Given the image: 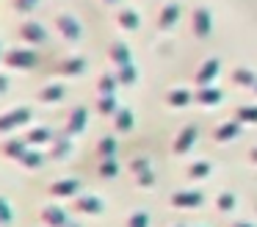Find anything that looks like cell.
Segmentation results:
<instances>
[{
  "instance_id": "6da1fadb",
  "label": "cell",
  "mask_w": 257,
  "mask_h": 227,
  "mask_svg": "<svg viewBox=\"0 0 257 227\" xmlns=\"http://www.w3.org/2000/svg\"><path fill=\"white\" fill-rule=\"evenodd\" d=\"M28 119H31V108H28V105H17V108L0 114V133L17 130V127H23Z\"/></svg>"
},
{
  "instance_id": "7a4b0ae2",
  "label": "cell",
  "mask_w": 257,
  "mask_h": 227,
  "mask_svg": "<svg viewBox=\"0 0 257 227\" xmlns=\"http://www.w3.org/2000/svg\"><path fill=\"white\" fill-rule=\"evenodd\" d=\"M36 58H39V55H36L31 47H14V50H9V53L3 55L6 66H12V69H31V66L36 64Z\"/></svg>"
},
{
  "instance_id": "3957f363",
  "label": "cell",
  "mask_w": 257,
  "mask_h": 227,
  "mask_svg": "<svg viewBox=\"0 0 257 227\" xmlns=\"http://www.w3.org/2000/svg\"><path fill=\"white\" fill-rule=\"evenodd\" d=\"M56 28L67 42H80V36H83V28H80L78 17H72V14H58L56 17Z\"/></svg>"
},
{
  "instance_id": "277c9868",
  "label": "cell",
  "mask_w": 257,
  "mask_h": 227,
  "mask_svg": "<svg viewBox=\"0 0 257 227\" xmlns=\"http://www.w3.org/2000/svg\"><path fill=\"white\" fill-rule=\"evenodd\" d=\"M20 36H23L28 44H42L47 39V31H45V25H42V22L28 20V22H23V25H20Z\"/></svg>"
},
{
  "instance_id": "5b68a950",
  "label": "cell",
  "mask_w": 257,
  "mask_h": 227,
  "mask_svg": "<svg viewBox=\"0 0 257 227\" xmlns=\"http://www.w3.org/2000/svg\"><path fill=\"white\" fill-rule=\"evenodd\" d=\"M191 25H194V33L196 36H207L213 28V17L210 11L205 9V6H196L194 9V17H191Z\"/></svg>"
},
{
  "instance_id": "8992f818",
  "label": "cell",
  "mask_w": 257,
  "mask_h": 227,
  "mask_svg": "<svg viewBox=\"0 0 257 227\" xmlns=\"http://www.w3.org/2000/svg\"><path fill=\"white\" fill-rule=\"evenodd\" d=\"M31 149V144L25 141V138H9V141H3V155L6 158H14V161H23V155Z\"/></svg>"
},
{
  "instance_id": "52a82bcc",
  "label": "cell",
  "mask_w": 257,
  "mask_h": 227,
  "mask_svg": "<svg viewBox=\"0 0 257 227\" xmlns=\"http://www.w3.org/2000/svg\"><path fill=\"white\" fill-rule=\"evenodd\" d=\"M86 116H89V114H86L83 105H78V108L69 111V119H67V133H69V136H75V133L83 130V127H86Z\"/></svg>"
},
{
  "instance_id": "ba28073f",
  "label": "cell",
  "mask_w": 257,
  "mask_h": 227,
  "mask_svg": "<svg viewBox=\"0 0 257 227\" xmlns=\"http://www.w3.org/2000/svg\"><path fill=\"white\" fill-rule=\"evenodd\" d=\"M180 17V3H166L161 9V17H158V28H163V31H166V28H172L174 25V20H177Z\"/></svg>"
},
{
  "instance_id": "9c48e42d",
  "label": "cell",
  "mask_w": 257,
  "mask_h": 227,
  "mask_svg": "<svg viewBox=\"0 0 257 227\" xmlns=\"http://www.w3.org/2000/svg\"><path fill=\"white\" fill-rule=\"evenodd\" d=\"M42 221H45V224H50V227H61L64 221H67V213H64L58 205H47V208L42 210Z\"/></svg>"
},
{
  "instance_id": "30bf717a",
  "label": "cell",
  "mask_w": 257,
  "mask_h": 227,
  "mask_svg": "<svg viewBox=\"0 0 257 227\" xmlns=\"http://www.w3.org/2000/svg\"><path fill=\"white\" fill-rule=\"evenodd\" d=\"M50 194L53 197H69V194H78V180L67 177V180H56L50 186Z\"/></svg>"
},
{
  "instance_id": "8fae6325",
  "label": "cell",
  "mask_w": 257,
  "mask_h": 227,
  "mask_svg": "<svg viewBox=\"0 0 257 227\" xmlns=\"http://www.w3.org/2000/svg\"><path fill=\"white\" fill-rule=\"evenodd\" d=\"M36 97H39L42 103H58V100L64 97V86H61V83H47L45 89H39Z\"/></svg>"
},
{
  "instance_id": "7c38bea8",
  "label": "cell",
  "mask_w": 257,
  "mask_h": 227,
  "mask_svg": "<svg viewBox=\"0 0 257 227\" xmlns=\"http://www.w3.org/2000/svg\"><path fill=\"white\" fill-rule=\"evenodd\" d=\"M50 138H53L50 127H45V125H42V127H34V130H31L28 136H25V141H28L31 147H36V144H47Z\"/></svg>"
},
{
  "instance_id": "4fadbf2b",
  "label": "cell",
  "mask_w": 257,
  "mask_h": 227,
  "mask_svg": "<svg viewBox=\"0 0 257 227\" xmlns=\"http://www.w3.org/2000/svg\"><path fill=\"white\" fill-rule=\"evenodd\" d=\"M116 20H119V25H122L124 31H136V28H139V14H136L133 9H122L116 14Z\"/></svg>"
},
{
  "instance_id": "5bb4252c",
  "label": "cell",
  "mask_w": 257,
  "mask_h": 227,
  "mask_svg": "<svg viewBox=\"0 0 257 227\" xmlns=\"http://www.w3.org/2000/svg\"><path fill=\"white\" fill-rule=\"evenodd\" d=\"M111 61H116L119 66H127L130 64V50L124 47L122 42H113L111 44Z\"/></svg>"
},
{
  "instance_id": "9a60e30c",
  "label": "cell",
  "mask_w": 257,
  "mask_h": 227,
  "mask_svg": "<svg viewBox=\"0 0 257 227\" xmlns=\"http://www.w3.org/2000/svg\"><path fill=\"white\" fill-rule=\"evenodd\" d=\"M50 144H53V147H50V158H67L69 149H72V141H69L67 136L56 138V141H50Z\"/></svg>"
},
{
  "instance_id": "2e32d148",
  "label": "cell",
  "mask_w": 257,
  "mask_h": 227,
  "mask_svg": "<svg viewBox=\"0 0 257 227\" xmlns=\"http://www.w3.org/2000/svg\"><path fill=\"white\" fill-rule=\"evenodd\" d=\"M83 69H86V61L83 58H67V61H61V72H64V75H80Z\"/></svg>"
},
{
  "instance_id": "e0dca14e",
  "label": "cell",
  "mask_w": 257,
  "mask_h": 227,
  "mask_svg": "<svg viewBox=\"0 0 257 227\" xmlns=\"http://www.w3.org/2000/svg\"><path fill=\"white\" fill-rule=\"evenodd\" d=\"M20 164H23L25 169H39V166L45 164V155L36 153V149H28V153L23 155V161H20Z\"/></svg>"
},
{
  "instance_id": "ac0fdd59",
  "label": "cell",
  "mask_w": 257,
  "mask_h": 227,
  "mask_svg": "<svg viewBox=\"0 0 257 227\" xmlns=\"http://www.w3.org/2000/svg\"><path fill=\"white\" fill-rule=\"evenodd\" d=\"M14 221V210H12V202L6 197H0V227H9Z\"/></svg>"
},
{
  "instance_id": "d6986e66",
  "label": "cell",
  "mask_w": 257,
  "mask_h": 227,
  "mask_svg": "<svg viewBox=\"0 0 257 227\" xmlns=\"http://www.w3.org/2000/svg\"><path fill=\"white\" fill-rule=\"evenodd\" d=\"M216 69H218V61H216V58H210V61H207V64L199 69V75H196V81H199V83L210 81V78L216 75Z\"/></svg>"
},
{
  "instance_id": "ffe728a7",
  "label": "cell",
  "mask_w": 257,
  "mask_h": 227,
  "mask_svg": "<svg viewBox=\"0 0 257 227\" xmlns=\"http://www.w3.org/2000/svg\"><path fill=\"white\" fill-rule=\"evenodd\" d=\"M78 210H86V213H97V210H100V199H94V197L78 199Z\"/></svg>"
},
{
  "instance_id": "44dd1931",
  "label": "cell",
  "mask_w": 257,
  "mask_h": 227,
  "mask_svg": "<svg viewBox=\"0 0 257 227\" xmlns=\"http://www.w3.org/2000/svg\"><path fill=\"white\" fill-rule=\"evenodd\" d=\"M97 108H100V114H113V108H116V100H113V94H105V97H100Z\"/></svg>"
},
{
  "instance_id": "7402d4cb",
  "label": "cell",
  "mask_w": 257,
  "mask_h": 227,
  "mask_svg": "<svg viewBox=\"0 0 257 227\" xmlns=\"http://www.w3.org/2000/svg\"><path fill=\"white\" fill-rule=\"evenodd\" d=\"M130 125H133V114H130V111H119L116 114V127L119 130H130Z\"/></svg>"
},
{
  "instance_id": "603a6c76",
  "label": "cell",
  "mask_w": 257,
  "mask_h": 227,
  "mask_svg": "<svg viewBox=\"0 0 257 227\" xmlns=\"http://www.w3.org/2000/svg\"><path fill=\"white\" fill-rule=\"evenodd\" d=\"M113 86H116V78H111V75H102V78H100V97H105V94H111V92H113Z\"/></svg>"
},
{
  "instance_id": "cb8c5ba5",
  "label": "cell",
  "mask_w": 257,
  "mask_h": 227,
  "mask_svg": "<svg viewBox=\"0 0 257 227\" xmlns=\"http://www.w3.org/2000/svg\"><path fill=\"white\" fill-rule=\"evenodd\" d=\"M36 6H39V0H14V11H20V14H25V11H34Z\"/></svg>"
},
{
  "instance_id": "d4e9b609",
  "label": "cell",
  "mask_w": 257,
  "mask_h": 227,
  "mask_svg": "<svg viewBox=\"0 0 257 227\" xmlns=\"http://www.w3.org/2000/svg\"><path fill=\"white\" fill-rule=\"evenodd\" d=\"M235 81L238 83H257V78H254V72H246V69H235Z\"/></svg>"
},
{
  "instance_id": "484cf974",
  "label": "cell",
  "mask_w": 257,
  "mask_h": 227,
  "mask_svg": "<svg viewBox=\"0 0 257 227\" xmlns=\"http://www.w3.org/2000/svg\"><path fill=\"white\" fill-rule=\"evenodd\" d=\"M169 103H172V105L188 103V92H180V89H177V92H172V94H169Z\"/></svg>"
},
{
  "instance_id": "4316f807",
  "label": "cell",
  "mask_w": 257,
  "mask_h": 227,
  "mask_svg": "<svg viewBox=\"0 0 257 227\" xmlns=\"http://www.w3.org/2000/svg\"><path fill=\"white\" fill-rule=\"evenodd\" d=\"M100 175H105V177H111V175H116V164H113V158H108V161H102V166H100Z\"/></svg>"
},
{
  "instance_id": "83f0119b",
  "label": "cell",
  "mask_w": 257,
  "mask_h": 227,
  "mask_svg": "<svg viewBox=\"0 0 257 227\" xmlns=\"http://www.w3.org/2000/svg\"><path fill=\"white\" fill-rule=\"evenodd\" d=\"M133 78H136V72H133V66H122V69H119V81L122 83H133Z\"/></svg>"
},
{
  "instance_id": "f1b7e54d",
  "label": "cell",
  "mask_w": 257,
  "mask_h": 227,
  "mask_svg": "<svg viewBox=\"0 0 257 227\" xmlns=\"http://www.w3.org/2000/svg\"><path fill=\"white\" fill-rule=\"evenodd\" d=\"M113 153V138H102L100 141V155H111Z\"/></svg>"
},
{
  "instance_id": "f546056e",
  "label": "cell",
  "mask_w": 257,
  "mask_h": 227,
  "mask_svg": "<svg viewBox=\"0 0 257 227\" xmlns=\"http://www.w3.org/2000/svg\"><path fill=\"white\" fill-rule=\"evenodd\" d=\"M238 116H240V119H251V122H257V108H240V111H238Z\"/></svg>"
},
{
  "instance_id": "4dcf8cb0",
  "label": "cell",
  "mask_w": 257,
  "mask_h": 227,
  "mask_svg": "<svg viewBox=\"0 0 257 227\" xmlns=\"http://www.w3.org/2000/svg\"><path fill=\"white\" fill-rule=\"evenodd\" d=\"M199 100H202V103H218V92H213V89H210V92H202Z\"/></svg>"
},
{
  "instance_id": "1f68e13d",
  "label": "cell",
  "mask_w": 257,
  "mask_h": 227,
  "mask_svg": "<svg viewBox=\"0 0 257 227\" xmlns=\"http://www.w3.org/2000/svg\"><path fill=\"white\" fill-rule=\"evenodd\" d=\"M6 89H9V78H6V75H0V94L6 92Z\"/></svg>"
},
{
  "instance_id": "d6a6232c",
  "label": "cell",
  "mask_w": 257,
  "mask_h": 227,
  "mask_svg": "<svg viewBox=\"0 0 257 227\" xmlns=\"http://www.w3.org/2000/svg\"><path fill=\"white\" fill-rule=\"evenodd\" d=\"M102 3H119V0H102Z\"/></svg>"
},
{
  "instance_id": "836d02e7",
  "label": "cell",
  "mask_w": 257,
  "mask_h": 227,
  "mask_svg": "<svg viewBox=\"0 0 257 227\" xmlns=\"http://www.w3.org/2000/svg\"><path fill=\"white\" fill-rule=\"evenodd\" d=\"M3 55H6V53H3V47H0V58H3Z\"/></svg>"
},
{
  "instance_id": "e575fe53",
  "label": "cell",
  "mask_w": 257,
  "mask_h": 227,
  "mask_svg": "<svg viewBox=\"0 0 257 227\" xmlns=\"http://www.w3.org/2000/svg\"><path fill=\"white\" fill-rule=\"evenodd\" d=\"M67 227H78V224H67Z\"/></svg>"
}]
</instances>
